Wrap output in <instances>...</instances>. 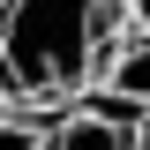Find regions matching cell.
Returning <instances> with one entry per match:
<instances>
[{"label":"cell","instance_id":"obj_1","mask_svg":"<svg viewBox=\"0 0 150 150\" xmlns=\"http://www.w3.org/2000/svg\"><path fill=\"white\" fill-rule=\"evenodd\" d=\"M120 38H128L120 0H8L0 8V98L60 105L90 90Z\"/></svg>","mask_w":150,"mask_h":150},{"label":"cell","instance_id":"obj_2","mask_svg":"<svg viewBox=\"0 0 150 150\" xmlns=\"http://www.w3.org/2000/svg\"><path fill=\"white\" fill-rule=\"evenodd\" d=\"M135 120H128V105L112 112V105H75V112H60L53 128H45V150H135Z\"/></svg>","mask_w":150,"mask_h":150},{"label":"cell","instance_id":"obj_3","mask_svg":"<svg viewBox=\"0 0 150 150\" xmlns=\"http://www.w3.org/2000/svg\"><path fill=\"white\" fill-rule=\"evenodd\" d=\"M98 75H105V90H120V105H143L150 112V30H135L128 45H112Z\"/></svg>","mask_w":150,"mask_h":150},{"label":"cell","instance_id":"obj_4","mask_svg":"<svg viewBox=\"0 0 150 150\" xmlns=\"http://www.w3.org/2000/svg\"><path fill=\"white\" fill-rule=\"evenodd\" d=\"M0 150H45V128L30 112H0Z\"/></svg>","mask_w":150,"mask_h":150},{"label":"cell","instance_id":"obj_5","mask_svg":"<svg viewBox=\"0 0 150 150\" xmlns=\"http://www.w3.org/2000/svg\"><path fill=\"white\" fill-rule=\"evenodd\" d=\"M135 150H150V128H143V135H135Z\"/></svg>","mask_w":150,"mask_h":150},{"label":"cell","instance_id":"obj_6","mask_svg":"<svg viewBox=\"0 0 150 150\" xmlns=\"http://www.w3.org/2000/svg\"><path fill=\"white\" fill-rule=\"evenodd\" d=\"M0 8H8V0H0Z\"/></svg>","mask_w":150,"mask_h":150}]
</instances>
